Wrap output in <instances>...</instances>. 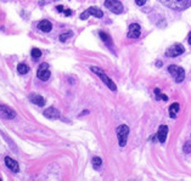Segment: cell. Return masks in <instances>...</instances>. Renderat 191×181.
Masks as SVG:
<instances>
[{
	"mask_svg": "<svg viewBox=\"0 0 191 181\" xmlns=\"http://www.w3.org/2000/svg\"><path fill=\"white\" fill-rule=\"evenodd\" d=\"M163 5L168 6L169 9L183 11L191 6V0H159Z\"/></svg>",
	"mask_w": 191,
	"mask_h": 181,
	"instance_id": "1",
	"label": "cell"
},
{
	"mask_svg": "<svg viewBox=\"0 0 191 181\" xmlns=\"http://www.w3.org/2000/svg\"><path fill=\"white\" fill-rule=\"evenodd\" d=\"M90 71H91V72H94L96 76H97L101 80L104 81L106 85H107V88H108V89H111L112 91H116V90H117L116 84L111 80V79H110V77H108V76H107V74H106V73H105V72H104L100 67H90Z\"/></svg>",
	"mask_w": 191,
	"mask_h": 181,
	"instance_id": "2",
	"label": "cell"
},
{
	"mask_svg": "<svg viewBox=\"0 0 191 181\" xmlns=\"http://www.w3.org/2000/svg\"><path fill=\"white\" fill-rule=\"evenodd\" d=\"M129 135V126L125 124H122L117 128V138H118V143L121 147H124Z\"/></svg>",
	"mask_w": 191,
	"mask_h": 181,
	"instance_id": "3",
	"label": "cell"
},
{
	"mask_svg": "<svg viewBox=\"0 0 191 181\" xmlns=\"http://www.w3.org/2000/svg\"><path fill=\"white\" fill-rule=\"evenodd\" d=\"M168 72L171 73L174 78V80L176 83H181V81L185 79V72L181 67L179 66H175V64H171L168 67Z\"/></svg>",
	"mask_w": 191,
	"mask_h": 181,
	"instance_id": "4",
	"label": "cell"
},
{
	"mask_svg": "<svg viewBox=\"0 0 191 181\" xmlns=\"http://www.w3.org/2000/svg\"><path fill=\"white\" fill-rule=\"evenodd\" d=\"M105 6L116 15L123 12V5L119 0H105Z\"/></svg>",
	"mask_w": 191,
	"mask_h": 181,
	"instance_id": "5",
	"label": "cell"
},
{
	"mask_svg": "<svg viewBox=\"0 0 191 181\" xmlns=\"http://www.w3.org/2000/svg\"><path fill=\"white\" fill-rule=\"evenodd\" d=\"M50 76H51V73H50V71H49V64H48V63H45V62H44V63H41V64L39 66V68H38L37 77H38L40 80L46 81V80H49Z\"/></svg>",
	"mask_w": 191,
	"mask_h": 181,
	"instance_id": "6",
	"label": "cell"
},
{
	"mask_svg": "<svg viewBox=\"0 0 191 181\" xmlns=\"http://www.w3.org/2000/svg\"><path fill=\"white\" fill-rule=\"evenodd\" d=\"M95 16L97 19H101L102 16H104V12L100 10V9H97L95 6H93V7H89V9H87L82 15H80V20H87L89 16Z\"/></svg>",
	"mask_w": 191,
	"mask_h": 181,
	"instance_id": "7",
	"label": "cell"
},
{
	"mask_svg": "<svg viewBox=\"0 0 191 181\" xmlns=\"http://www.w3.org/2000/svg\"><path fill=\"white\" fill-rule=\"evenodd\" d=\"M0 117L5 119H14L16 117V112L6 105H0Z\"/></svg>",
	"mask_w": 191,
	"mask_h": 181,
	"instance_id": "8",
	"label": "cell"
},
{
	"mask_svg": "<svg viewBox=\"0 0 191 181\" xmlns=\"http://www.w3.org/2000/svg\"><path fill=\"white\" fill-rule=\"evenodd\" d=\"M181 54H184V46H183L181 44H175V45L171 46V47L166 51V55H167L168 57H176V56H179V55H181Z\"/></svg>",
	"mask_w": 191,
	"mask_h": 181,
	"instance_id": "9",
	"label": "cell"
},
{
	"mask_svg": "<svg viewBox=\"0 0 191 181\" xmlns=\"http://www.w3.org/2000/svg\"><path fill=\"white\" fill-rule=\"evenodd\" d=\"M140 33H141V29H140V26L138 23H133L129 26V29H128V38H132V39H138L140 37Z\"/></svg>",
	"mask_w": 191,
	"mask_h": 181,
	"instance_id": "10",
	"label": "cell"
},
{
	"mask_svg": "<svg viewBox=\"0 0 191 181\" xmlns=\"http://www.w3.org/2000/svg\"><path fill=\"white\" fill-rule=\"evenodd\" d=\"M48 119H58L60 118V112H58V109H56L55 107H49V108H46L45 111H44V113H43Z\"/></svg>",
	"mask_w": 191,
	"mask_h": 181,
	"instance_id": "11",
	"label": "cell"
},
{
	"mask_svg": "<svg viewBox=\"0 0 191 181\" xmlns=\"http://www.w3.org/2000/svg\"><path fill=\"white\" fill-rule=\"evenodd\" d=\"M5 165L12 171V173H19V163L10 158V157H5Z\"/></svg>",
	"mask_w": 191,
	"mask_h": 181,
	"instance_id": "12",
	"label": "cell"
},
{
	"mask_svg": "<svg viewBox=\"0 0 191 181\" xmlns=\"http://www.w3.org/2000/svg\"><path fill=\"white\" fill-rule=\"evenodd\" d=\"M167 135H168V126L167 125H161L158 128V133H157V138L161 143H164L167 140Z\"/></svg>",
	"mask_w": 191,
	"mask_h": 181,
	"instance_id": "13",
	"label": "cell"
},
{
	"mask_svg": "<svg viewBox=\"0 0 191 181\" xmlns=\"http://www.w3.org/2000/svg\"><path fill=\"white\" fill-rule=\"evenodd\" d=\"M28 99H29V101H31L32 103L37 105L39 107H43V106L45 105V99H44L41 95H38V94H31V95L28 96Z\"/></svg>",
	"mask_w": 191,
	"mask_h": 181,
	"instance_id": "14",
	"label": "cell"
},
{
	"mask_svg": "<svg viewBox=\"0 0 191 181\" xmlns=\"http://www.w3.org/2000/svg\"><path fill=\"white\" fill-rule=\"evenodd\" d=\"M38 28L41 31V32H44V33H49V32L53 29V24H51L50 21L43 20L38 23Z\"/></svg>",
	"mask_w": 191,
	"mask_h": 181,
	"instance_id": "15",
	"label": "cell"
},
{
	"mask_svg": "<svg viewBox=\"0 0 191 181\" xmlns=\"http://www.w3.org/2000/svg\"><path fill=\"white\" fill-rule=\"evenodd\" d=\"M179 108H180V106H179L178 102H174V103L171 105V107H169V116H171V118H175L176 117V114L179 112Z\"/></svg>",
	"mask_w": 191,
	"mask_h": 181,
	"instance_id": "16",
	"label": "cell"
},
{
	"mask_svg": "<svg viewBox=\"0 0 191 181\" xmlns=\"http://www.w3.org/2000/svg\"><path fill=\"white\" fill-rule=\"evenodd\" d=\"M17 72H19V74H26V73L29 72V67L26 63H19V66H17Z\"/></svg>",
	"mask_w": 191,
	"mask_h": 181,
	"instance_id": "17",
	"label": "cell"
},
{
	"mask_svg": "<svg viewBox=\"0 0 191 181\" xmlns=\"http://www.w3.org/2000/svg\"><path fill=\"white\" fill-rule=\"evenodd\" d=\"M99 35H100V38L105 41L108 46H110V45H112V43H111V38L108 37V34H106L105 32H100V33H99Z\"/></svg>",
	"mask_w": 191,
	"mask_h": 181,
	"instance_id": "18",
	"label": "cell"
},
{
	"mask_svg": "<svg viewBox=\"0 0 191 181\" xmlns=\"http://www.w3.org/2000/svg\"><path fill=\"white\" fill-rule=\"evenodd\" d=\"M155 95H156V99L157 100H164L167 101L168 100V96H166V95H163V94H161V90L159 89H155Z\"/></svg>",
	"mask_w": 191,
	"mask_h": 181,
	"instance_id": "19",
	"label": "cell"
},
{
	"mask_svg": "<svg viewBox=\"0 0 191 181\" xmlns=\"http://www.w3.org/2000/svg\"><path fill=\"white\" fill-rule=\"evenodd\" d=\"M31 55H32V57L34 59V60H38L41 57V51L37 49V47H34V49H32V51H31Z\"/></svg>",
	"mask_w": 191,
	"mask_h": 181,
	"instance_id": "20",
	"label": "cell"
},
{
	"mask_svg": "<svg viewBox=\"0 0 191 181\" xmlns=\"http://www.w3.org/2000/svg\"><path fill=\"white\" fill-rule=\"evenodd\" d=\"M72 35H73V33H72V32H66V33H62V34L60 35V38H58V39H60V41L65 43L66 40H68Z\"/></svg>",
	"mask_w": 191,
	"mask_h": 181,
	"instance_id": "21",
	"label": "cell"
},
{
	"mask_svg": "<svg viewBox=\"0 0 191 181\" xmlns=\"http://www.w3.org/2000/svg\"><path fill=\"white\" fill-rule=\"evenodd\" d=\"M101 164H102V161H101L100 157H94L93 158V167H94V169H96V170L100 169Z\"/></svg>",
	"mask_w": 191,
	"mask_h": 181,
	"instance_id": "22",
	"label": "cell"
},
{
	"mask_svg": "<svg viewBox=\"0 0 191 181\" xmlns=\"http://www.w3.org/2000/svg\"><path fill=\"white\" fill-rule=\"evenodd\" d=\"M184 152H185V153H190L191 152V143L190 142H186V143L184 145Z\"/></svg>",
	"mask_w": 191,
	"mask_h": 181,
	"instance_id": "23",
	"label": "cell"
},
{
	"mask_svg": "<svg viewBox=\"0 0 191 181\" xmlns=\"http://www.w3.org/2000/svg\"><path fill=\"white\" fill-rule=\"evenodd\" d=\"M135 2H136V5H139V6H142V5L146 2V0H135Z\"/></svg>",
	"mask_w": 191,
	"mask_h": 181,
	"instance_id": "24",
	"label": "cell"
},
{
	"mask_svg": "<svg viewBox=\"0 0 191 181\" xmlns=\"http://www.w3.org/2000/svg\"><path fill=\"white\" fill-rule=\"evenodd\" d=\"M63 14H65V16H71V15H72V10L67 9V10H65V11H63Z\"/></svg>",
	"mask_w": 191,
	"mask_h": 181,
	"instance_id": "25",
	"label": "cell"
},
{
	"mask_svg": "<svg viewBox=\"0 0 191 181\" xmlns=\"http://www.w3.org/2000/svg\"><path fill=\"white\" fill-rule=\"evenodd\" d=\"M56 10H57L58 12H63L65 11V7L62 5H58V6H56Z\"/></svg>",
	"mask_w": 191,
	"mask_h": 181,
	"instance_id": "26",
	"label": "cell"
},
{
	"mask_svg": "<svg viewBox=\"0 0 191 181\" xmlns=\"http://www.w3.org/2000/svg\"><path fill=\"white\" fill-rule=\"evenodd\" d=\"M188 40H189V44L191 45V33L189 34V39H188Z\"/></svg>",
	"mask_w": 191,
	"mask_h": 181,
	"instance_id": "27",
	"label": "cell"
},
{
	"mask_svg": "<svg viewBox=\"0 0 191 181\" xmlns=\"http://www.w3.org/2000/svg\"><path fill=\"white\" fill-rule=\"evenodd\" d=\"M161 64H162V62H161V61H158V62H157V66H158V67H161Z\"/></svg>",
	"mask_w": 191,
	"mask_h": 181,
	"instance_id": "28",
	"label": "cell"
}]
</instances>
